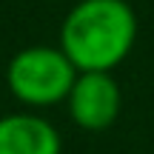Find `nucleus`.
<instances>
[{
    "instance_id": "f257e3e1",
    "label": "nucleus",
    "mask_w": 154,
    "mask_h": 154,
    "mask_svg": "<svg viewBox=\"0 0 154 154\" xmlns=\"http://www.w3.org/2000/svg\"><path fill=\"white\" fill-rule=\"evenodd\" d=\"M137 43V14L126 0H80L60 26V49L77 72H114Z\"/></svg>"
},
{
    "instance_id": "f03ea898",
    "label": "nucleus",
    "mask_w": 154,
    "mask_h": 154,
    "mask_svg": "<svg viewBox=\"0 0 154 154\" xmlns=\"http://www.w3.org/2000/svg\"><path fill=\"white\" fill-rule=\"evenodd\" d=\"M77 74L80 72L60 46H26L9 60L6 83L17 103L29 109H49L69 100Z\"/></svg>"
},
{
    "instance_id": "7ed1b4c3",
    "label": "nucleus",
    "mask_w": 154,
    "mask_h": 154,
    "mask_svg": "<svg viewBox=\"0 0 154 154\" xmlns=\"http://www.w3.org/2000/svg\"><path fill=\"white\" fill-rule=\"evenodd\" d=\"M69 114L86 131H103L117 120L123 94L111 72H80L69 91Z\"/></svg>"
},
{
    "instance_id": "20e7f679",
    "label": "nucleus",
    "mask_w": 154,
    "mask_h": 154,
    "mask_svg": "<svg viewBox=\"0 0 154 154\" xmlns=\"http://www.w3.org/2000/svg\"><path fill=\"white\" fill-rule=\"evenodd\" d=\"M60 131L32 111L0 117V154H60Z\"/></svg>"
}]
</instances>
